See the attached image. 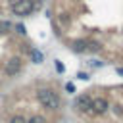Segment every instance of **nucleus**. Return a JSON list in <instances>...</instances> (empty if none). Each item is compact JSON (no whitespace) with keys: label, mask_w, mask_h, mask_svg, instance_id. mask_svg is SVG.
Segmentation results:
<instances>
[{"label":"nucleus","mask_w":123,"mask_h":123,"mask_svg":"<svg viewBox=\"0 0 123 123\" xmlns=\"http://www.w3.org/2000/svg\"><path fill=\"white\" fill-rule=\"evenodd\" d=\"M37 100H38L44 108H48V110H56V108L60 106V100H58L56 92H52L50 88H38V90H37Z\"/></svg>","instance_id":"f257e3e1"},{"label":"nucleus","mask_w":123,"mask_h":123,"mask_svg":"<svg viewBox=\"0 0 123 123\" xmlns=\"http://www.w3.org/2000/svg\"><path fill=\"white\" fill-rule=\"evenodd\" d=\"M33 10H35L33 0H17V2H13V6H12V12H13L15 15H29Z\"/></svg>","instance_id":"f03ea898"},{"label":"nucleus","mask_w":123,"mask_h":123,"mask_svg":"<svg viewBox=\"0 0 123 123\" xmlns=\"http://www.w3.org/2000/svg\"><path fill=\"white\" fill-rule=\"evenodd\" d=\"M90 102H92V98L88 94H81L75 98V108L81 111H86V110H90Z\"/></svg>","instance_id":"7ed1b4c3"},{"label":"nucleus","mask_w":123,"mask_h":123,"mask_svg":"<svg viewBox=\"0 0 123 123\" xmlns=\"http://www.w3.org/2000/svg\"><path fill=\"white\" fill-rule=\"evenodd\" d=\"M108 108H110V104H108L106 98H94V100L90 102V110H94L96 113H104Z\"/></svg>","instance_id":"20e7f679"},{"label":"nucleus","mask_w":123,"mask_h":123,"mask_svg":"<svg viewBox=\"0 0 123 123\" xmlns=\"http://www.w3.org/2000/svg\"><path fill=\"white\" fill-rule=\"evenodd\" d=\"M19 69H21V60H19V58L8 60V63H6V73H8V75H15Z\"/></svg>","instance_id":"39448f33"},{"label":"nucleus","mask_w":123,"mask_h":123,"mask_svg":"<svg viewBox=\"0 0 123 123\" xmlns=\"http://www.w3.org/2000/svg\"><path fill=\"white\" fill-rule=\"evenodd\" d=\"M86 48H88V42L86 40H75L73 42V50L75 52H85Z\"/></svg>","instance_id":"423d86ee"},{"label":"nucleus","mask_w":123,"mask_h":123,"mask_svg":"<svg viewBox=\"0 0 123 123\" xmlns=\"http://www.w3.org/2000/svg\"><path fill=\"white\" fill-rule=\"evenodd\" d=\"M31 56H33L35 63H40V62H42V54H40L38 50H31Z\"/></svg>","instance_id":"0eeeda50"},{"label":"nucleus","mask_w":123,"mask_h":123,"mask_svg":"<svg viewBox=\"0 0 123 123\" xmlns=\"http://www.w3.org/2000/svg\"><path fill=\"white\" fill-rule=\"evenodd\" d=\"M27 123H46V121H44V117H42V115H33Z\"/></svg>","instance_id":"6e6552de"},{"label":"nucleus","mask_w":123,"mask_h":123,"mask_svg":"<svg viewBox=\"0 0 123 123\" xmlns=\"http://www.w3.org/2000/svg\"><path fill=\"white\" fill-rule=\"evenodd\" d=\"M12 29V25L8 23V21H0V33H6V31H10Z\"/></svg>","instance_id":"1a4fd4ad"},{"label":"nucleus","mask_w":123,"mask_h":123,"mask_svg":"<svg viewBox=\"0 0 123 123\" xmlns=\"http://www.w3.org/2000/svg\"><path fill=\"white\" fill-rule=\"evenodd\" d=\"M10 123H27V121H25L21 115H15V117H12V121H10Z\"/></svg>","instance_id":"9d476101"},{"label":"nucleus","mask_w":123,"mask_h":123,"mask_svg":"<svg viewBox=\"0 0 123 123\" xmlns=\"http://www.w3.org/2000/svg\"><path fill=\"white\" fill-rule=\"evenodd\" d=\"M56 69H58V71H62V73H63V65H62V63H60V62H56Z\"/></svg>","instance_id":"9b49d317"},{"label":"nucleus","mask_w":123,"mask_h":123,"mask_svg":"<svg viewBox=\"0 0 123 123\" xmlns=\"http://www.w3.org/2000/svg\"><path fill=\"white\" fill-rule=\"evenodd\" d=\"M79 79H83V81H86V79H88V75H86V73H79Z\"/></svg>","instance_id":"f8f14e48"},{"label":"nucleus","mask_w":123,"mask_h":123,"mask_svg":"<svg viewBox=\"0 0 123 123\" xmlns=\"http://www.w3.org/2000/svg\"><path fill=\"white\" fill-rule=\"evenodd\" d=\"M65 88H67V90H69V92H73V90H75V88H73V85H71V83H67V85H65Z\"/></svg>","instance_id":"ddd939ff"},{"label":"nucleus","mask_w":123,"mask_h":123,"mask_svg":"<svg viewBox=\"0 0 123 123\" xmlns=\"http://www.w3.org/2000/svg\"><path fill=\"white\" fill-rule=\"evenodd\" d=\"M17 31H19V33L23 35V33H25V27H23V25H17Z\"/></svg>","instance_id":"4468645a"},{"label":"nucleus","mask_w":123,"mask_h":123,"mask_svg":"<svg viewBox=\"0 0 123 123\" xmlns=\"http://www.w3.org/2000/svg\"><path fill=\"white\" fill-rule=\"evenodd\" d=\"M117 73H119V75H123V67H119V69H117Z\"/></svg>","instance_id":"2eb2a0df"}]
</instances>
